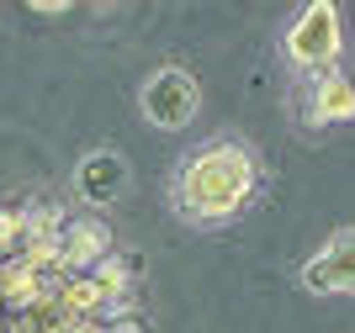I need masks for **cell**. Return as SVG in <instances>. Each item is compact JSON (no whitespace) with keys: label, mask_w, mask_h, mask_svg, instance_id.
<instances>
[{"label":"cell","mask_w":355,"mask_h":333,"mask_svg":"<svg viewBox=\"0 0 355 333\" xmlns=\"http://www.w3.org/2000/svg\"><path fill=\"white\" fill-rule=\"evenodd\" d=\"M254 154L244 143H228V138H212V143L191 148L186 164H180L175 186H170V201L186 222L196 228H218V222L239 217L254 196Z\"/></svg>","instance_id":"obj_1"},{"label":"cell","mask_w":355,"mask_h":333,"mask_svg":"<svg viewBox=\"0 0 355 333\" xmlns=\"http://www.w3.org/2000/svg\"><path fill=\"white\" fill-rule=\"evenodd\" d=\"M340 48H345V27H340V6H334V0L302 6V11L292 16L286 37H282V53L308 74H329L340 64Z\"/></svg>","instance_id":"obj_2"},{"label":"cell","mask_w":355,"mask_h":333,"mask_svg":"<svg viewBox=\"0 0 355 333\" xmlns=\"http://www.w3.org/2000/svg\"><path fill=\"white\" fill-rule=\"evenodd\" d=\"M196 106H202V85L180 64H164V69H154L138 85V111H144L148 127H159V132H180L196 116Z\"/></svg>","instance_id":"obj_3"},{"label":"cell","mask_w":355,"mask_h":333,"mask_svg":"<svg viewBox=\"0 0 355 333\" xmlns=\"http://www.w3.org/2000/svg\"><path fill=\"white\" fill-rule=\"evenodd\" d=\"M302 291L308 296H345V291H355V228L329 233V244L302 264Z\"/></svg>","instance_id":"obj_4"},{"label":"cell","mask_w":355,"mask_h":333,"mask_svg":"<svg viewBox=\"0 0 355 333\" xmlns=\"http://www.w3.org/2000/svg\"><path fill=\"white\" fill-rule=\"evenodd\" d=\"M101 260H112V228L101 217L64 222V238H59V270L64 276H90Z\"/></svg>","instance_id":"obj_5"},{"label":"cell","mask_w":355,"mask_h":333,"mask_svg":"<svg viewBox=\"0 0 355 333\" xmlns=\"http://www.w3.org/2000/svg\"><path fill=\"white\" fill-rule=\"evenodd\" d=\"M74 190H80V201L90 206H112L128 190V159H122L117 148H96L85 159L74 164Z\"/></svg>","instance_id":"obj_6"},{"label":"cell","mask_w":355,"mask_h":333,"mask_svg":"<svg viewBox=\"0 0 355 333\" xmlns=\"http://www.w3.org/2000/svg\"><path fill=\"white\" fill-rule=\"evenodd\" d=\"M313 122H355V85H350V74L340 69H329L313 80Z\"/></svg>","instance_id":"obj_7"}]
</instances>
